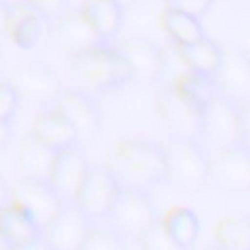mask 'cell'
Here are the masks:
<instances>
[{
    "instance_id": "1",
    "label": "cell",
    "mask_w": 250,
    "mask_h": 250,
    "mask_svg": "<svg viewBox=\"0 0 250 250\" xmlns=\"http://www.w3.org/2000/svg\"><path fill=\"white\" fill-rule=\"evenodd\" d=\"M107 170L125 189L150 191L166 182V158L162 145L145 137H125L107 154Z\"/></svg>"
},
{
    "instance_id": "2",
    "label": "cell",
    "mask_w": 250,
    "mask_h": 250,
    "mask_svg": "<svg viewBox=\"0 0 250 250\" xmlns=\"http://www.w3.org/2000/svg\"><path fill=\"white\" fill-rule=\"evenodd\" d=\"M68 76L72 88L92 98L117 92L133 82L131 66L113 45H96L72 55Z\"/></svg>"
},
{
    "instance_id": "3",
    "label": "cell",
    "mask_w": 250,
    "mask_h": 250,
    "mask_svg": "<svg viewBox=\"0 0 250 250\" xmlns=\"http://www.w3.org/2000/svg\"><path fill=\"white\" fill-rule=\"evenodd\" d=\"M248 102H236L217 94L201 107V137L215 150L250 146Z\"/></svg>"
},
{
    "instance_id": "4",
    "label": "cell",
    "mask_w": 250,
    "mask_h": 250,
    "mask_svg": "<svg viewBox=\"0 0 250 250\" xmlns=\"http://www.w3.org/2000/svg\"><path fill=\"white\" fill-rule=\"evenodd\" d=\"M166 158V182L180 193H199L207 186L209 156L199 141L168 139L162 146Z\"/></svg>"
},
{
    "instance_id": "5",
    "label": "cell",
    "mask_w": 250,
    "mask_h": 250,
    "mask_svg": "<svg viewBox=\"0 0 250 250\" xmlns=\"http://www.w3.org/2000/svg\"><path fill=\"white\" fill-rule=\"evenodd\" d=\"M207 186L225 195H246L250 191V146L217 150L209 158Z\"/></svg>"
},
{
    "instance_id": "6",
    "label": "cell",
    "mask_w": 250,
    "mask_h": 250,
    "mask_svg": "<svg viewBox=\"0 0 250 250\" xmlns=\"http://www.w3.org/2000/svg\"><path fill=\"white\" fill-rule=\"evenodd\" d=\"M156 113L172 139L201 137V107L172 86H162L156 98Z\"/></svg>"
},
{
    "instance_id": "7",
    "label": "cell",
    "mask_w": 250,
    "mask_h": 250,
    "mask_svg": "<svg viewBox=\"0 0 250 250\" xmlns=\"http://www.w3.org/2000/svg\"><path fill=\"white\" fill-rule=\"evenodd\" d=\"M156 219L158 215L148 197V191L125 189V188H119L115 201L105 217V221H109V227L115 229L125 238L127 236L137 238Z\"/></svg>"
},
{
    "instance_id": "8",
    "label": "cell",
    "mask_w": 250,
    "mask_h": 250,
    "mask_svg": "<svg viewBox=\"0 0 250 250\" xmlns=\"http://www.w3.org/2000/svg\"><path fill=\"white\" fill-rule=\"evenodd\" d=\"M119 191V184L111 176L105 164L88 166V172L74 195V205L92 221H105L115 195Z\"/></svg>"
},
{
    "instance_id": "9",
    "label": "cell",
    "mask_w": 250,
    "mask_h": 250,
    "mask_svg": "<svg viewBox=\"0 0 250 250\" xmlns=\"http://www.w3.org/2000/svg\"><path fill=\"white\" fill-rule=\"evenodd\" d=\"M8 84L20 100L35 105H53L62 90L59 74L43 62H23L16 66L8 76Z\"/></svg>"
},
{
    "instance_id": "10",
    "label": "cell",
    "mask_w": 250,
    "mask_h": 250,
    "mask_svg": "<svg viewBox=\"0 0 250 250\" xmlns=\"http://www.w3.org/2000/svg\"><path fill=\"white\" fill-rule=\"evenodd\" d=\"M53 109H57L74 129L78 145L92 143L102 129V115L98 109L96 98L76 90L62 88L57 100L53 102Z\"/></svg>"
},
{
    "instance_id": "11",
    "label": "cell",
    "mask_w": 250,
    "mask_h": 250,
    "mask_svg": "<svg viewBox=\"0 0 250 250\" xmlns=\"http://www.w3.org/2000/svg\"><path fill=\"white\" fill-rule=\"evenodd\" d=\"M8 197L10 203H16L21 209H25L41 229L64 205V201L59 197V193L53 189L49 182L31 178H20L18 182H14L8 188Z\"/></svg>"
},
{
    "instance_id": "12",
    "label": "cell",
    "mask_w": 250,
    "mask_h": 250,
    "mask_svg": "<svg viewBox=\"0 0 250 250\" xmlns=\"http://www.w3.org/2000/svg\"><path fill=\"white\" fill-rule=\"evenodd\" d=\"M219 94L236 102L250 98V55L238 45L221 47L219 64L213 72Z\"/></svg>"
},
{
    "instance_id": "13",
    "label": "cell",
    "mask_w": 250,
    "mask_h": 250,
    "mask_svg": "<svg viewBox=\"0 0 250 250\" xmlns=\"http://www.w3.org/2000/svg\"><path fill=\"white\" fill-rule=\"evenodd\" d=\"M90 227L92 221L74 203H64L41 229V240L47 250H78Z\"/></svg>"
},
{
    "instance_id": "14",
    "label": "cell",
    "mask_w": 250,
    "mask_h": 250,
    "mask_svg": "<svg viewBox=\"0 0 250 250\" xmlns=\"http://www.w3.org/2000/svg\"><path fill=\"white\" fill-rule=\"evenodd\" d=\"M88 166H90V162L84 156L80 145H74V146L55 152L49 184L53 186V189L59 193V197L64 203L74 201V195L88 172Z\"/></svg>"
},
{
    "instance_id": "15",
    "label": "cell",
    "mask_w": 250,
    "mask_h": 250,
    "mask_svg": "<svg viewBox=\"0 0 250 250\" xmlns=\"http://www.w3.org/2000/svg\"><path fill=\"white\" fill-rule=\"evenodd\" d=\"M127 61L133 72V82L137 84H156L160 74V47L141 35L123 39L115 47Z\"/></svg>"
},
{
    "instance_id": "16",
    "label": "cell",
    "mask_w": 250,
    "mask_h": 250,
    "mask_svg": "<svg viewBox=\"0 0 250 250\" xmlns=\"http://www.w3.org/2000/svg\"><path fill=\"white\" fill-rule=\"evenodd\" d=\"M51 25H53V31H51L53 43L70 55L92 49L96 45H104L98 41V37L94 35L92 27L88 25L80 10L62 12Z\"/></svg>"
},
{
    "instance_id": "17",
    "label": "cell",
    "mask_w": 250,
    "mask_h": 250,
    "mask_svg": "<svg viewBox=\"0 0 250 250\" xmlns=\"http://www.w3.org/2000/svg\"><path fill=\"white\" fill-rule=\"evenodd\" d=\"M80 12L98 41L111 45L123 25V6L117 0H86Z\"/></svg>"
},
{
    "instance_id": "18",
    "label": "cell",
    "mask_w": 250,
    "mask_h": 250,
    "mask_svg": "<svg viewBox=\"0 0 250 250\" xmlns=\"http://www.w3.org/2000/svg\"><path fill=\"white\" fill-rule=\"evenodd\" d=\"M0 236L10 248L41 240V227L20 205L10 203L0 209Z\"/></svg>"
},
{
    "instance_id": "19",
    "label": "cell",
    "mask_w": 250,
    "mask_h": 250,
    "mask_svg": "<svg viewBox=\"0 0 250 250\" xmlns=\"http://www.w3.org/2000/svg\"><path fill=\"white\" fill-rule=\"evenodd\" d=\"M29 133L37 141H41L43 145L53 148L55 152L78 145L74 129L70 127V123L57 109H47V111L39 113L33 119V125H31Z\"/></svg>"
},
{
    "instance_id": "20",
    "label": "cell",
    "mask_w": 250,
    "mask_h": 250,
    "mask_svg": "<svg viewBox=\"0 0 250 250\" xmlns=\"http://www.w3.org/2000/svg\"><path fill=\"white\" fill-rule=\"evenodd\" d=\"M53 158H55V150L43 145L41 141H37L31 133H27L18 146V166L21 178L49 182Z\"/></svg>"
},
{
    "instance_id": "21",
    "label": "cell",
    "mask_w": 250,
    "mask_h": 250,
    "mask_svg": "<svg viewBox=\"0 0 250 250\" xmlns=\"http://www.w3.org/2000/svg\"><path fill=\"white\" fill-rule=\"evenodd\" d=\"M43 23L45 21L27 4L8 10V35L23 51L33 49L39 43L43 33Z\"/></svg>"
},
{
    "instance_id": "22",
    "label": "cell",
    "mask_w": 250,
    "mask_h": 250,
    "mask_svg": "<svg viewBox=\"0 0 250 250\" xmlns=\"http://www.w3.org/2000/svg\"><path fill=\"white\" fill-rule=\"evenodd\" d=\"M219 250H250V217L248 213L225 215L215 225V242Z\"/></svg>"
},
{
    "instance_id": "23",
    "label": "cell",
    "mask_w": 250,
    "mask_h": 250,
    "mask_svg": "<svg viewBox=\"0 0 250 250\" xmlns=\"http://www.w3.org/2000/svg\"><path fill=\"white\" fill-rule=\"evenodd\" d=\"M160 25L166 31V35L172 39V43L176 45H189L205 37L203 25L197 18L178 12L174 8H168V6L160 14Z\"/></svg>"
},
{
    "instance_id": "24",
    "label": "cell",
    "mask_w": 250,
    "mask_h": 250,
    "mask_svg": "<svg viewBox=\"0 0 250 250\" xmlns=\"http://www.w3.org/2000/svg\"><path fill=\"white\" fill-rule=\"evenodd\" d=\"M168 234L174 238L178 246L184 250H191V246L199 238V219L189 207H172L160 219Z\"/></svg>"
},
{
    "instance_id": "25",
    "label": "cell",
    "mask_w": 250,
    "mask_h": 250,
    "mask_svg": "<svg viewBox=\"0 0 250 250\" xmlns=\"http://www.w3.org/2000/svg\"><path fill=\"white\" fill-rule=\"evenodd\" d=\"M178 51H180L186 66L191 72L211 74L213 76V72H215V68L219 64V57H221V45H217L213 39L201 37L195 43L178 45Z\"/></svg>"
},
{
    "instance_id": "26",
    "label": "cell",
    "mask_w": 250,
    "mask_h": 250,
    "mask_svg": "<svg viewBox=\"0 0 250 250\" xmlns=\"http://www.w3.org/2000/svg\"><path fill=\"white\" fill-rule=\"evenodd\" d=\"M172 88L182 92L188 100H191L199 107H203L209 100H213L219 94L217 84L211 74H199V72H191V70L186 72Z\"/></svg>"
},
{
    "instance_id": "27",
    "label": "cell",
    "mask_w": 250,
    "mask_h": 250,
    "mask_svg": "<svg viewBox=\"0 0 250 250\" xmlns=\"http://www.w3.org/2000/svg\"><path fill=\"white\" fill-rule=\"evenodd\" d=\"M78 250H127V240L111 227H92L88 229Z\"/></svg>"
},
{
    "instance_id": "28",
    "label": "cell",
    "mask_w": 250,
    "mask_h": 250,
    "mask_svg": "<svg viewBox=\"0 0 250 250\" xmlns=\"http://www.w3.org/2000/svg\"><path fill=\"white\" fill-rule=\"evenodd\" d=\"M186 72H189V68L186 66L178 45L176 43H168L164 47H160V74H158V82L162 86H174Z\"/></svg>"
},
{
    "instance_id": "29",
    "label": "cell",
    "mask_w": 250,
    "mask_h": 250,
    "mask_svg": "<svg viewBox=\"0 0 250 250\" xmlns=\"http://www.w3.org/2000/svg\"><path fill=\"white\" fill-rule=\"evenodd\" d=\"M137 238H139L143 250H184V248L178 246V244L174 242V238L168 234V230L164 229L160 217H158L154 223H150Z\"/></svg>"
},
{
    "instance_id": "30",
    "label": "cell",
    "mask_w": 250,
    "mask_h": 250,
    "mask_svg": "<svg viewBox=\"0 0 250 250\" xmlns=\"http://www.w3.org/2000/svg\"><path fill=\"white\" fill-rule=\"evenodd\" d=\"M25 4L45 21V23H53L64 10L68 0H25Z\"/></svg>"
},
{
    "instance_id": "31",
    "label": "cell",
    "mask_w": 250,
    "mask_h": 250,
    "mask_svg": "<svg viewBox=\"0 0 250 250\" xmlns=\"http://www.w3.org/2000/svg\"><path fill=\"white\" fill-rule=\"evenodd\" d=\"M20 105V98L16 90L8 84V80H0V121L2 123H12L16 117Z\"/></svg>"
},
{
    "instance_id": "32",
    "label": "cell",
    "mask_w": 250,
    "mask_h": 250,
    "mask_svg": "<svg viewBox=\"0 0 250 250\" xmlns=\"http://www.w3.org/2000/svg\"><path fill=\"white\" fill-rule=\"evenodd\" d=\"M215 0H166V6L168 8H174L178 12H184V14H189L197 20H201L213 6Z\"/></svg>"
},
{
    "instance_id": "33",
    "label": "cell",
    "mask_w": 250,
    "mask_h": 250,
    "mask_svg": "<svg viewBox=\"0 0 250 250\" xmlns=\"http://www.w3.org/2000/svg\"><path fill=\"white\" fill-rule=\"evenodd\" d=\"M10 139H12V123H2L0 121V152L6 150Z\"/></svg>"
},
{
    "instance_id": "34",
    "label": "cell",
    "mask_w": 250,
    "mask_h": 250,
    "mask_svg": "<svg viewBox=\"0 0 250 250\" xmlns=\"http://www.w3.org/2000/svg\"><path fill=\"white\" fill-rule=\"evenodd\" d=\"M8 35V8L0 4V41Z\"/></svg>"
},
{
    "instance_id": "35",
    "label": "cell",
    "mask_w": 250,
    "mask_h": 250,
    "mask_svg": "<svg viewBox=\"0 0 250 250\" xmlns=\"http://www.w3.org/2000/svg\"><path fill=\"white\" fill-rule=\"evenodd\" d=\"M8 184H6V180L0 176V209L4 207V205H8V201H10V197H8Z\"/></svg>"
},
{
    "instance_id": "36",
    "label": "cell",
    "mask_w": 250,
    "mask_h": 250,
    "mask_svg": "<svg viewBox=\"0 0 250 250\" xmlns=\"http://www.w3.org/2000/svg\"><path fill=\"white\" fill-rule=\"evenodd\" d=\"M10 250H47V246L43 244V240H37V242H31V244H25V246H18V248H10Z\"/></svg>"
},
{
    "instance_id": "37",
    "label": "cell",
    "mask_w": 250,
    "mask_h": 250,
    "mask_svg": "<svg viewBox=\"0 0 250 250\" xmlns=\"http://www.w3.org/2000/svg\"><path fill=\"white\" fill-rule=\"evenodd\" d=\"M0 4H4V6L10 10V8H16V6L25 4V0H0Z\"/></svg>"
},
{
    "instance_id": "38",
    "label": "cell",
    "mask_w": 250,
    "mask_h": 250,
    "mask_svg": "<svg viewBox=\"0 0 250 250\" xmlns=\"http://www.w3.org/2000/svg\"><path fill=\"white\" fill-rule=\"evenodd\" d=\"M2 74H4V53L0 49V78H2Z\"/></svg>"
},
{
    "instance_id": "39",
    "label": "cell",
    "mask_w": 250,
    "mask_h": 250,
    "mask_svg": "<svg viewBox=\"0 0 250 250\" xmlns=\"http://www.w3.org/2000/svg\"><path fill=\"white\" fill-rule=\"evenodd\" d=\"M197 250H219L215 244H205V246H199Z\"/></svg>"
},
{
    "instance_id": "40",
    "label": "cell",
    "mask_w": 250,
    "mask_h": 250,
    "mask_svg": "<svg viewBox=\"0 0 250 250\" xmlns=\"http://www.w3.org/2000/svg\"><path fill=\"white\" fill-rule=\"evenodd\" d=\"M117 2H119V4H121V6L125 8V6H131V4H135L137 0H117Z\"/></svg>"
},
{
    "instance_id": "41",
    "label": "cell",
    "mask_w": 250,
    "mask_h": 250,
    "mask_svg": "<svg viewBox=\"0 0 250 250\" xmlns=\"http://www.w3.org/2000/svg\"><path fill=\"white\" fill-rule=\"evenodd\" d=\"M0 250H10V246L4 242V238H2V236H0Z\"/></svg>"
}]
</instances>
